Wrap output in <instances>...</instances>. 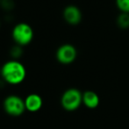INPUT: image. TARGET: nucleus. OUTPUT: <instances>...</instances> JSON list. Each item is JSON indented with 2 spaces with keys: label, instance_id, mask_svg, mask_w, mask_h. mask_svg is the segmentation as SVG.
Wrapping results in <instances>:
<instances>
[{
  "label": "nucleus",
  "instance_id": "nucleus-8",
  "mask_svg": "<svg viewBox=\"0 0 129 129\" xmlns=\"http://www.w3.org/2000/svg\"><path fill=\"white\" fill-rule=\"evenodd\" d=\"M83 103L90 109H95L99 104V97L95 92L86 91L83 94Z\"/></svg>",
  "mask_w": 129,
  "mask_h": 129
},
{
  "label": "nucleus",
  "instance_id": "nucleus-2",
  "mask_svg": "<svg viewBox=\"0 0 129 129\" xmlns=\"http://www.w3.org/2000/svg\"><path fill=\"white\" fill-rule=\"evenodd\" d=\"M34 30L27 23L21 22L17 24L12 29V38L18 45L25 46L34 39Z\"/></svg>",
  "mask_w": 129,
  "mask_h": 129
},
{
  "label": "nucleus",
  "instance_id": "nucleus-14",
  "mask_svg": "<svg viewBox=\"0 0 129 129\" xmlns=\"http://www.w3.org/2000/svg\"><path fill=\"white\" fill-rule=\"evenodd\" d=\"M0 3H1V0H0Z\"/></svg>",
  "mask_w": 129,
  "mask_h": 129
},
{
  "label": "nucleus",
  "instance_id": "nucleus-11",
  "mask_svg": "<svg viewBox=\"0 0 129 129\" xmlns=\"http://www.w3.org/2000/svg\"><path fill=\"white\" fill-rule=\"evenodd\" d=\"M21 47L22 46L17 44L12 48V50H11V55H12V57H13L14 59H19V57H21L22 52H23Z\"/></svg>",
  "mask_w": 129,
  "mask_h": 129
},
{
  "label": "nucleus",
  "instance_id": "nucleus-7",
  "mask_svg": "<svg viewBox=\"0 0 129 129\" xmlns=\"http://www.w3.org/2000/svg\"><path fill=\"white\" fill-rule=\"evenodd\" d=\"M42 98H41V96L37 95V94H30L25 99L26 110L30 112H36L40 110L42 107Z\"/></svg>",
  "mask_w": 129,
  "mask_h": 129
},
{
  "label": "nucleus",
  "instance_id": "nucleus-5",
  "mask_svg": "<svg viewBox=\"0 0 129 129\" xmlns=\"http://www.w3.org/2000/svg\"><path fill=\"white\" fill-rule=\"evenodd\" d=\"M76 58H77V50L73 45L69 43L61 45L56 51V59L61 64H71L76 59Z\"/></svg>",
  "mask_w": 129,
  "mask_h": 129
},
{
  "label": "nucleus",
  "instance_id": "nucleus-1",
  "mask_svg": "<svg viewBox=\"0 0 129 129\" xmlns=\"http://www.w3.org/2000/svg\"><path fill=\"white\" fill-rule=\"evenodd\" d=\"M1 75L4 81L11 85L20 84L26 76V67L17 59L9 60L1 67Z\"/></svg>",
  "mask_w": 129,
  "mask_h": 129
},
{
  "label": "nucleus",
  "instance_id": "nucleus-4",
  "mask_svg": "<svg viewBox=\"0 0 129 129\" xmlns=\"http://www.w3.org/2000/svg\"><path fill=\"white\" fill-rule=\"evenodd\" d=\"M4 109L5 112L10 116L19 117L24 113L26 110L25 100L15 95L7 97L4 101Z\"/></svg>",
  "mask_w": 129,
  "mask_h": 129
},
{
  "label": "nucleus",
  "instance_id": "nucleus-13",
  "mask_svg": "<svg viewBox=\"0 0 129 129\" xmlns=\"http://www.w3.org/2000/svg\"><path fill=\"white\" fill-rule=\"evenodd\" d=\"M0 74H1V68H0Z\"/></svg>",
  "mask_w": 129,
  "mask_h": 129
},
{
  "label": "nucleus",
  "instance_id": "nucleus-9",
  "mask_svg": "<svg viewBox=\"0 0 129 129\" xmlns=\"http://www.w3.org/2000/svg\"><path fill=\"white\" fill-rule=\"evenodd\" d=\"M118 26L123 29H126L129 28V13L127 12H122L119 14V16L117 19Z\"/></svg>",
  "mask_w": 129,
  "mask_h": 129
},
{
  "label": "nucleus",
  "instance_id": "nucleus-6",
  "mask_svg": "<svg viewBox=\"0 0 129 129\" xmlns=\"http://www.w3.org/2000/svg\"><path fill=\"white\" fill-rule=\"evenodd\" d=\"M63 18L69 24L77 25L82 20L81 11L75 5H69L63 11Z\"/></svg>",
  "mask_w": 129,
  "mask_h": 129
},
{
  "label": "nucleus",
  "instance_id": "nucleus-12",
  "mask_svg": "<svg viewBox=\"0 0 129 129\" xmlns=\"http://www.w3.org/2000/svg\"><path fill=\"white\" fill-rule=\"evenodd\" d=\"M0 5L6 11H10L13 9V1L12 0H1Z\"/></svg>",
  "mask_w": 129,
  "mask_h": 129
},
{
  "label": "nucleus",
  "instance_id": "nucleus-3",
  "mask_svg": "<svg viewBox=\"0 0 129 129\" xmlns=\"http://www.w3.org/2000/svg\"><path fill=\"white\" fill-rule=\"evenodd\" d=\"M83 103V95L77 88H70L63 93L61 99V106L69 112H73L79 108Z\"/></svg>",
  "mask_w": 129,
  "mask_h": 129
},
{
  "label": "nucleus",
  "instance_id": "nucleus-10",
  "mask_svg": "<svg viewBox=\"0 0 129 129\" xmlns=\"http://www.w3.org/2000/svg\"><path fill=\"white\" fill-rule=\"evenodd\" d=\"M116 4L122 12L129 13V0H116Z\"/></svg>",
  "mask_w": 129,
  "mask_h": 129
}]
</instances>
